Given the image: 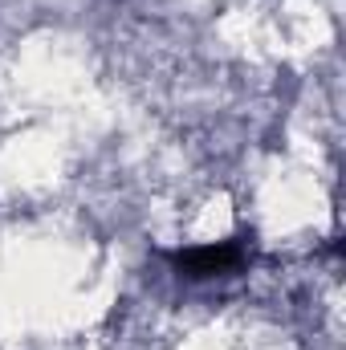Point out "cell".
I'll list each match as a JSON object with an SVG mask.
<instances>
[{
  "instance_id": "obj_1",
  "label": "cell",
  "mask_w": 346,
  "mask_h": 350,
  "mask_svg": "<svg viewBox=\"0 0 346 350\" xmlns=\"http://www.w3.org/2000/svg\"><path fill=\"white\" fill-rule=\"evenodd\" d=\"M241 261H245V253H241V245H232V241L200 245V249H187V253H175L172 257V265L183 277H191V281H208V277L232 273Z\"/></svg>"
}]
</instances>
